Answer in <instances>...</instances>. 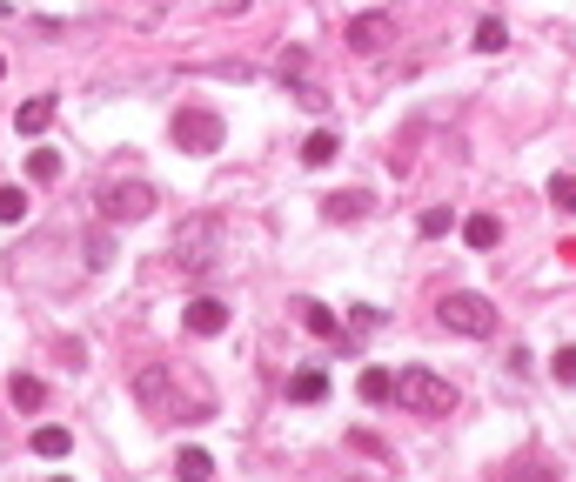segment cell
Masks as SVG:
<instances>
[{
    "instance_id": "6da1fadb",
    "label": "cell",
    "mask_w": 576,
    "mask_h": 482,
    "mask_svg": "<svg viewBox=\"0 0 576 482\" xmlns=\"http://www.w3.org/2000/svg\"><path fill=\"white\" fill-rule=\"evenodd\" d=\"M134 402L161 422H208L215 416V389L195 369H175V362H148V369L134 375Z\"/></svg>"
},
{
    "instance_id": "7a4b0ae2",
    "label": "cell",
    "mask_w": 576,
    "mask_h": 482,
    "mask_svg": "<svg viewBox=\"0 0 576 482\" xmlns=\"http://www.w3.org/2000/svg\"><path fill=\"white\" fill-rule=\"evenodd\" d=\"M396 402H402V409H416V416H449L463 395H456V382H449V375L409 362V369H396Z\"/></svg>"
},
{
    "instance_id": "3957f363",
    "label": "cell",
    "mask_w": 576,
    "mask_h": 482,
    "mask_svg": "<svg viewBox=\"0 0 576 482\" xmlns=\"http://www.w3.org/2000/svg\"><path fill=\"white\" fill-rule=\"evenodd\" d=\"M436 322L483 342V335H496V302H489V295H469V288H449L443 302H436Z\"/></svg>"
},
{
    "instance_id": "277c9868",
    "label": "cell",
    "mask_w": 576,
    "mask_h": 482,
    "mask_svg": "<svg viewBox=\"0 0 576 482\" xmlns=\"http://www.w3.org/2000/svg\"><path fill=\"white\" fill-rule=\"evenodd\" d=\"M215 255H222V221H215V215H195V221L175 235V268H181V275H208V268H215Z\"/></svg>"
},
{
    "instance_id": "5b68a950",
    "label": "cell",
    "mask_w": 576,
    "mask_h": 482,
    "mask_svg": "<svg viewBox=\"0 0 576 482\" xmlns=\"http://www.w3.org/2000/svg\"><path fill=\"white\" fill-rule=\"evenodd\" d=\"M168 134H175L181 154H215L228 141V121L215 108H175V121H168Z\"/></svg>"
},
{
    "instance_id": "8992f818",
    "label": "cell",
    "mask_w": 576,
    "mask_h": 482,
    "mask_svg": "<svg viewBox=\"0 0 576 482\" xmlns=\"http://www.w3.org/2000/svg\"><path fill=\"white\" fill-rule=\"evenodd\" d=\"M101 215L108 221H148L155 215V188H148V181L141 175H114V181H101Z\"/></svg>"
},
{
    "instance_id": "52a82bcc",
    "label": "cell",
    "mask_w": 576,
    "mask_h": 482,
    "mask_svg": "<svg viewBox=\"0 0 576 482\" xmlns=\"http://www.w3.org/2000/svg\"><path fill=\"white\" fill-rule=\"evenodd\" d=\"M349 47H355V54H389V47H396V14H389V7L355 14V21H349Z\"/></svg>"
},
{
    "instance_id": "ba28073f",
    "label": "cell",
    "mask_w": 576,
    "mask_h": 482,
    "mask_svg": "<svg viewBox=\"0 0 576 482\" xmlns=\"http://www.w3.org/2000/svg\"><path fill=\"white\" fill-rule=\"evenodd\" d=\"M181 329H188V335H222V329H228V302H215V295H195V302L181 308Z\"/></svg>"
},
{
    "instance_id": "9c48e42d",
    "label": "cell",
    "mask_w": 576,
    "mask_h": 482,
    "mask_svg": "<svg viewBox=\"0 0 576 482\" xmlns=\"http://www.w3.org/2000/svg\"><path fill=\"white\" fill-rule=\"evenodd\" d=\"M369 208H376V195H369V188H342V195L322 201V215H329V221H362Z\"/></svg>"
},
{
    "instance_id": "30bf717a",
    "label": "cell",
    "mask_w": 576,
    "mask_h": 482,
    "mask_svg": "<svg viewBox=\"0 0 576 482\" xmlns=\"http://www.w3.org/2000/svg\"><path fill=\"white\" fill-rule=\"evenodd\" d=\"M295 315H302V329L322 335V342H355V335H342V322H335L322 302H295Z\"/></svg>"
},
{
    "instance_id": "8fae6325",
    "label": "cell",
    "mask_w": 576,
    "mask_h": 482,
    "mask_svg": "<svg viewBox=\"0 0 576 482\" xmlns=\"http://www.w3.org/2000/svg\"><path fill=\"white\" fill-rule=\"evenodd\" d=\"M322 395H329V369H295L288 375V402H322Z\"/></svg>"
},
{
    "instance_id": "7c38bea8",
    "label": "cell",
    "mask_w": 576,
    "mask_h": 482,
    "mask_svg": "<svg viewBox=\"0 0 576 482\" xmlns=\"http://www.w3.org/2000/svg\"><path fill=\"white\" fill-rule=\"evenodd\" d=\"M335 154H342V134H335V128H315L309 141H302V168H329Z\"/></svg>"
},
{
    "instance_id": "4fadbf2b",
    "label": "cell",
    "mask_w": 576,
    "mask_h": 482,
    "mask_svg": "<svg viewBox=\"0 0 576 482\" xmlns=\"http://www.w3.org/2000/svg\"><path fill=\"white\" fill-rule=\"evenodd\" d=\"M27 449H34L41 462H61L67 449H74V429H54V422H47V429H34V436H27Z\"/></svg>"
},
{
    "instance_id": "5bb4252c",
    "label": "cell",
    "mask_w": 576,
    "mask_h": 482,
    "mask_svg": "<svg viewBox=\"0 0 576 482\" xmlns=\"http://www.w3.org/2000/svg\"><path fill=\"white\" fill-rule=\"evenodd\" d=\"M463 241L476 248V255H489V248L503 241V221H496V215H469V221H463Z\"/></svg>"
},
{
    "instance_id": "9a60e30c",
    "label": "cell",
    "mask_w": 576,
    "mask_h": 482,
    "mask_svg": "<svg viewBox=\"0 0 576 482\" xmlns=\"http://www.w3.org/2000/svg\"><path fill=\"white\" fill-rule=\"evenodd\" d=\"M175 476H181V482H208V476H215V456L188 442V449H175Z\"/></svg>"
},
{
    "instance_id": "2e32d148",
    "label": "cell",
    "mask_w": 576,
    "mask_h": 482,
    "mask_svg": "<svg viewBox=\"0 0 576 482\" xmlns=\"http://www.w3.org/2000/svg\"><path fill=\"white\" fill-rule=\"evenodd\" d=\"M496 482H556V469L543 456H516V462H503V476Z\"/></svg>"
},
{
    "instance_id": "e0dca14e",
    "label": "cell",
    "mask_w": 576,
    "mask_h": 482,
    "mask_svg": "<svg viewBox=\"0 0 576 482\" xmlns=\"http://www.w3.org/2000/svg\"><path fill=\"white\" fill-rule=\"evenodd\" d=\"M355 395H362V402H396V369H362Z\"/></svg>"
},
{
    "instance_id": "ac0fdd59",
    "label": "cell",
    "mask_w": 576,
    "mask_h": 482,
    "mask_svg": "<svg viewBox=\"0 0 576 482\" xmlns=\"http://www.w3.org/2000/svg\"><path fill=\"white\" fill-rule=\"evenodd\" d=\"M14 121H21V134H47V128H54V101H47V94H34V101H21V114H14Z\"/></svg>"
},
{
    "instance_id": "d6986e66",
    "label": "cell",
    "mask_w": 576,
    "mask_h": 482,
    "mask_svg": "<svg viewBox=\"0 0 576 482\" xmlns=\"http://www.w3.org/2000/svg\"><path fill=\"white\" fill-rule=\"evenodd\" d=\"M503 47H510V27L496 21V14H489V21H476V54H503Z\"/></svg>"
},
{
    "instance_id": "ffe728a7",
    "label": "cell",
    "mask_w": 576,
    "mask_h": 482,
    "mask_svg": "<svg viewBox=\"0 0 576 482\" xmlns=\"http://www.w3.org/2000/svg\"><path fill=\"white\" fill-rule=\"evenodd\" d=\"M7 395H14V409H41V402H47V382H34V375H14V382H7Z\"/></svg>"
},
{
    "instance_id": "44dd1931",
    "label": "cell",
    "mask_w": 576,
    "mask_h": 482,
    "mask_svg": "<svg viewBox=\"0 0 576 482\" xmlns=\"http://www.w3.org/2000/svg\"><path fill=\"white\" fill-rule=\"evenodd\" d=\"M27 181H61V154L34 148V154H27Z\"/></svg>"
},
{
    "instance_id": "7402d4cb",
    "label": "cell",
    "mask_w": 576,
    "mask_h": 482,
    "mask_svg": "<svg viewBox=\"0 0 576 482\" xmlns=\"http://www.w3.org/2000/svg\"><path fill=\"white\" fill-rule=\"evenodd\" d=\"M27 221V188H0V228H21Z\"/></svg>"
},
{
    "instance_id": "603a6c76",
    "label": "cell",
    "mask_w": 576,
    "mask_h": 482,
    "mask_svg": "<svg viewBox=\"0 0 576 482\" xmlns=\"http://www.w3.org/2000/svg\"><path fill=\"white\" fill-rule=\"evenodd\" d=\"M416 228H422L429 241H436V235H449V228H456V215H449V208H422V215H416Z\"/></svg>"
},
{
    "instance_id": "cb8c5ba5",
    "label": "cell",
    "mask_w": 576,
    "mask_h": 482,
    "mask_svg": "<svg viewBox=\"0 0 576 482\" xmlns=\"http://www.w3.org/2000/svg\"><path fill=\"white\" fill-rule=\"evenodd\" d=\"M550 201L563 208V215H576V175H556L550 181Z\"/></svg>"
},
{
    "instance_id": "d4e9b609",
    "label": "cell",
    "mask_w": 576,
    "mask_h": 482,
    "mask_svg": "<svg viewBox=\"0 0 576 482\" xmlns=\"http://www.w3.org/2000/svg\"><path fill=\"white\" fill-rule=\"evenodd\" d=\"M550 375H556V382H563V389H576V349H556Z\"/></svg>"
},
{
    "instance_id": "484cf974",
    "label": "cell",
    "mask_w": 576,
    "mask_h": 482,
    "mask_svg": "<svg viewBox=\"0 0 576 482\" xmlns=\"http://www.w3.org/2000/svg\"><path fill=\"white\" fill-rule=\"evenodd\" d=\"M376 322H382L376 308H349V335H369V329H376Z\"/></svg>"
},
{
    "instance_id": "4316f807",
    "label": "cell",
    "mask_w": 576,
    "mask_h": 482,
    "mask_svg": "<svg viewBox=\"0 0 576 482\" xmlns=\"http://www.w3.org/2000/svg\"><path fill=\"white\" fill-rule=\"evenodd\" d=\"M47 482H74V476H47Z\"/></svg>"
},
{
    "instance_id": "83f0119b",
    "label": "cell",
    "mask_w": 576,
    "mask_h": 482,
    "mask_svg": "<svg viewBox=\"0 0 576 482\" xmlns=\"http://www.w3.org/2000/svg\"><path fill=\"white\" fill-rule=\"evenodd\" d=\"M0 74H7V54H0Z\"/></svg>"
}]
</instances>
